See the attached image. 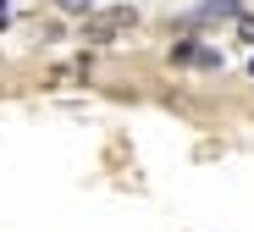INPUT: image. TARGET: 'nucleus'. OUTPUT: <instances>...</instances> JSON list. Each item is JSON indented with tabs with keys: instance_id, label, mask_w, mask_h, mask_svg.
I'll return each instance as SVG.
<instances>
[{
	"instance_id": "nucleus-2",
	"label": "nucleus",
	"mask_w": 254,
	"mask_h": 232,
	"mask_svg": "<svg viewBox=\"0 0 254 232\" xmlns=\"http://www.w3.org/2000/svg\"><path fill=\"white\" fill-rule=\"evenodd\" d=\"M56 6H61L66 17H89V11H94V0H56Z\"/></svg>"
},
{
	"instance_id": "nucleus-6",
	"label": "nucleus",
	"mask_w": 254,
	"mask_h": 232,
	"mask_svg": "<svg viewBox=\"0 0 254 232\" xmlns=\"http://www.w3.org/2000/svg\"><path fill=\"white\" fill-rule=\"evenodd\" d=\"M249 77H254V56H249Z\"/></svg>"
},
{
	"instance_id": "nucleus-3",
	"label": "nucleus",
	"mask_w": 254,
	"mask_h": 232,
	"mask_svg": "<svg viewBox=\"0 0 254 232\" xmlns=\"http://www.w3.org/2000/svg\"><path fill=\"white\" fill-rule=\"evenodd\" d=\"M193 67H221V50H193Z\"/></svg>"
},
{
	"instance_id": "nucleus-1",
	"label": "nucleus",
	"mask_w": 254,
	"mask_h": 232,
	"mask_svg": "<svg viewBox=\"0 0 254 232\" xmlns=\"http://www.w3.org/2000/svg\"><path fill=\"white\" fill-rule=\"evenodd\" d=\"M133 22H138V11H133V6H111V11H89V17H83V39H89V44H111L116 33H127Z\"/></svg>"
},
{
	"instance_id": "nucleus-5",
	"label": "nucleus",
	"mask_w": 254,
	"mask_h": 232,
	"mask_svg": "<svg viewBox=\"0 0 254 232\" xmlns=\"http://www.w3.org/2000/svg\"><path fill=\"white\" fill-rule=\"evenodd\" d=\"M6 17H11V11H6V0H0V22H6Z\"/></svg>"
},
{
	"instance_id": "nucleus-4",
	"label": "nucleus",
	"mask_w": 254,
	"mask_h": 232,
	"mask_svg": "<svg viewBox=\"0 0 254 232\" xmlns=\"http://www.w3.org/2000/svg\"><path fill=\"white\" fill-rule=\"evenodd\" d=\"M238 33H243V39H254V17H243V11H238Z\"/></svg>"
}]
</instances>
